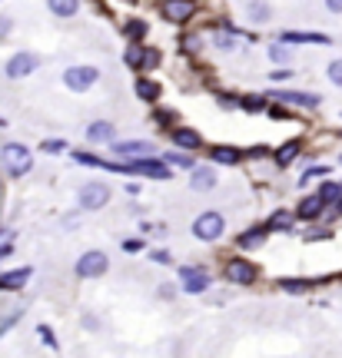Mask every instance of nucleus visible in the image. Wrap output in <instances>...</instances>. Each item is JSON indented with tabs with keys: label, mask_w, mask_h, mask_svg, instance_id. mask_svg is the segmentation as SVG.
I'll return each instance as SVG.
<instances>
[{
	"label": "nucleus",
	"mask_w": 342,
	"mask_h": 358,
	"mask_svg": "<svg viewBox=\"0 0 342 358\" xmlns=\"http://www.w3.org/2000/svg\"><path fill=\"white\" fill-rule=\"evenodd\" d=\"M0 166H3V172L10 179H23V176L34 172V153H30L27 143H20V139H7L0 146Z\"/></svg>",
	"instance_id": "nucleus-1"
},
{
	"label": "nucleus",
	"mask_w": 342,
	"mask_h": 358,
	"mask_svg": "<svg viewBox=\"0 0 342 358\" xmlns=\"http://www.w3.org/2000/svg\"><path fill=\"white\" fill-rule=\"evenodd\" d=\"M226 236V216L216 212V209H206L193 219V239L196 243H206V245H216L220 239Z\"/></svg>",
	"instance_id": "nucleus-2"
},
{
	"label": "nucleus",
	"mask_w": 342,
	"mask_h": 358,
	"mask_svg": "<svg viewBox=\"0 0 342 358\" xmlns=\"http://www.w3.org/2000/svg\"><path fill=\"white\" fill-rule=\"evenodd\" d=\"M160 60H163V54H160L156 47H147V43H130L127 54H123V63H127L133 74H153V70L160 67Z\"/></svg>",
	"instance_id": "nucleus-3"
},
{
	"label": "nucleus",
	"mask_w": 342,
	"mask_h": 358,
	"mask_svg": "<svg viewBox=\"0 0 342 358\" xmlns=\"http://www.w3.org/2000/svg\"><path fill=\"white\" fill-rule=\"evenodd\" d=\"M269 103H283V107H296V110H319L323 107V96L312 93V90H269L266 93Z\"/></svg>",
	"instance_id": "nucleus-4"
},
{
	"label": "nucleus",
	"mask_w": 342,
	"mask_h": 358,
	"mask_svg": "<svg viewBox=\"0 0 342 358\" xmlns=\"http://www.w3.org/2000/svg\"><path fill=\"white\" fill-rule=\"evenodd\" d=\"M96 80H100V70H96L94 63H74V67L63 70V87H67L70 93H87V90H94Z\"/></svg>",
	"instance_id": "nucleus-5"
},
{
	"label": "nucleus",
	"mask_w": 342,
	"mask_h": 358,
	"mask_svg": "<svg viewBox=\"0 0 342 358\" xmlns=\"http://www.w3.org/2000/svg\"><path fill=\"white\" fill-rule=\"evenodd\" d=\"M110 196H114L110 183H103V179H90V183L80 186L76 203H80V209H87V212H96V209L110 206Z\"/></svg>",
	"instance_id": "nucleus-6"
},
{
	"label": "nucleus",
	"mask_w": 342,
	"mask_h": 358,
	"mask_svg": "<svg viewBox=\"0 0 342 358\" xmlns=\"http://www.w3.org/2000/svg\"><path fill=\"white\" fill-rule=\"evenodd\" d=\"M156 143L153 139H120V143H110V156L120 159V163H133V159H147V156H156Z\"/></svg>",
	"instance_id": "nucleus-7"
},
{
	"label": "nucleus",
	"mask_w": 342,
	"mask_h": 358,
	"mask_svg": "<svg viewBox=\"0 0 342 358\" xmlns=\"http://www.w3.org/2000/svg\"><path fill=\"white\" fill-rule=\"evenodd\" d=\"M213 276L203 265H180V292L183 295H206Z\"/></svg>",
	"instance_id": "nucleus-8"
},
{
	"label": "nucleus",
	"mask_w": 342,
	"mask_h": 358,
	"mask_svg": "<svg viewBox=\"0 0 342 358\" xmlns=\"http://www.w3.org/2000/svg\"><path fill=\"white\" fill-rule=\"evenodd\" d=\"M223 279H226L229 285H256V279H259V269H256L253 259L233 256V259H226V265H223Z\"/></svg>",
	"instance_id": "nucleus-9"
},
{
	"label": "nucleus",
	"mask_w": 342,
	"mask_h": 358,
	"mask_svg": "<svg viewBox=\"0 0 342 358\" xmlns=\"http://www.w3.org/2000/svg\"><path fill=\"white\" fill-rule=\"evenodd\" d=\"M40 70V57L34 50H17V54H10L7 63H3V76L7 80H27L30 74H37Z\"/></svg>",
	"instance_id": "nucleus-10"
},
{
	"label": "nucleus",
	"mask_w": 342,
	"mask_h": 358,
	"mask_svg": "<svg viewBox=\"0 0 342 358\" xmlns=\"http://www.w3.org/2000/svg\"><path fill=\"white\" fill-rule=\"evenodd\" d=\"M107 269H110V256L103 249H87L74 265V272L80 279H100V276H107Z\"/></svg>",
	"instance_id": "nucleus-11"
},
{
	"label": "nucleus",
	"mask_w": 342,
	"mask_h": 358,
	"mask_svg": "<svg viewBox=\"0 0 342 358\" xmlns=\"http://www.w3.org/2000/svg\"><path fill=\"white\" fill-rule=\"evenodd\" d=\"M127 166H130V176H143V179H156V183H167V179H173V166H167L160 156L133 159V163H127Z\"/></svg>",
	"instance_id": "nucleus-12"
},
{
	"label": "nucleus",
	"mask_w": 342,
	"mask_h": 358,
	"mask_svg": "<svg viewBox=\"0 0 342 358\" xmlns=\"http://www.w3.org/2000/svg\"><path fill=\"white\" fill-rule=\"evenodd\" d=\"M160 14L167 23L173 27H183L196 17V0H160Z\"/></svg>",
	"instance_id": "nucleus-13"
},
{
	"label": "nucleus",
	"mask_w": 342,
	"mask_h": 358,
	"mask_svg": "<svg viewBox=\"0 0 342 358\" xmlns=\"http://www.w3.org/2000/svg\"><path fill=\"white\" fill-rule=\"evenodd\" d=\"M209 159H213V166H239V163H246V150L229 146V143H213Z\"/></svg>",
	"instance_id": "nucleus-14"
},
{
	"label": "nucleus",
	"mask_w": 342,
	"mask_h": 358,
	"mask_svg": "<svg viewBox=\"0 0 342 358\" xmlns=\"http://www.w3.org/2000/svg\"><path fill=\"white\" fill-rule=\"evenodd\" d=\"M325 212H329V206H325L316 192H309V196H303L296 203V219H303V223H316V219H323Z\"/></svg>",
	"instance_id": "nucleus-15"
},
{
	"label": "nucleus",
	"mask_w": 342,
	"mask_h": 358,
	"mask_svg": "<svg viewBox=\"0 0 342 358\" xmlns=\"http://www.w3.org/2000/svg\"><path fill=\"white\" fill-rule=\"evenodd\" d=\"M170 139H173V146H176V150H186V153L203 150V136H200L196 126H173Z\"/></svg>",
	"instance_id": "nucleus-16"
},
{
	"label": "nucleus",
	"mask_w": 342,
	"mask_h": 358,
	"mask_svg": "<svg viewBox=\"0 0 342 358\" xmlns=\"http://www.w3.org/2000/svg\"><path fill=\"white\" fill-rule=\"evenodd\" d=\"M266 239H269L266 223H263V226H249L236 236V249H239V252H256V249L266 245Z\"/></svg>",
	"instance_id": "nucleus-17"
},
{
	"label": "nucleus",
	"mask_w": 342,
	"mask_h": 358,
	"mask_svg": "<svg viewBox=\"0 0 342 358\" xmlns=\"http://www.w3.org/2000/svg\"><path fill=\"white\" fill-rule=\"evenodd\" d=\"M133 93H136V100H143V103L156 107V103H160V96H163V83L143 74V76H136V80H133Z\"/></svg>",
	"instance_id": "nucleus-18"
},
{
	"label": "nucleus",
	"mask_w": 342,
	"mask_h": 358,
	"mask_svg": "<svg viewBox=\"0 0 342 358\" xmlns=\"http://www.w3.org/2000/svg\"><path fill=\"white\" fill-rule=\"evenodd\" d=\"M216 186H220V172H216V166H196V170H190V189L193 192H213Z\"/></svg>",
	"instance_id": "nucleus-19"
},
{
	"label": "nucleus",
	"mask_w": 342,
	"mask_h": 358,
	"mask_svg": "<svg viewBox=\"0 0 342 358\" xmlns=\"http://www.w3.org/2000/svg\"><path fill=\"white\" fill-rule=\"evenodd\" d=\"M279 40L289 43V47H292V43H296V47H299V43H312V47H329V43H332L329 34H316V30H283Z\"/></svg>",
	"instance_id": "nucleus-20"
},
{
	"label": "nucleus",
	"mask_w": 342,
	"mask_h": 358,
	"mask_svg": "<svg viewBox=\"0 0 342 358\" xmlns=\"http://www.w3.org/2000/svg\"><path fill=\"white\" fill-rule=\"evenodd\" d=\"M87 143H96V146L116 143V126L110 120H94V123L87 126Z\"/></svg>",
	"instance_id": "nucleus-21"
},
{
	"label": "nucleus",
	"mask_w": 342,
	"mask_h": 358,
	"mask_svg": "<svg viewBox=\"0 0 342 358\" xmlns=\"http://www.w3.org/2000/svg\"><path fill=\"white\" fill-rule=\"evenodd\" d=\"M30 276H34V269H30V265L7 269V272H0V289H3V292H20L23 285L30 282Z\"/></svg>",
	"instance_id": "nucleus-22"
},
{
	"label": "nucleus",
	"mask_w": 342,
	"mask_h": 358,
	"mask_svg": "<svg viewBox=\"0 0 342 358\" xmlns=\"http://www.w3.org/2000/svg\"><path fill=\"white\" fill-rule=\"evenodd\" d=\"M266 229L269 232H296V209H272L266 219Z\"/></svg>",
	"instance_id": "nucleus-23"
},
{
	"label": "nucleus",
	"mask_w": 342,
	"mask_h": 358,
	"mask_svg": "<svg viewBox=\"0 0 342 358\" xmlns=\"http://www.w3.org/2000/svg\"><path fill=\"white\" fill-rule=\"evenodd\" d=\"M299 156H303V139H289V143H283L279 150H272V163H276L279 170H289Z\"/></svg>",
	"instance_id": "nucleus-24"
},
{
	"label": "nucleus",
	"mask_w": 342,
	"mask_h": 358,
	"mask_svg": "<svg viewBox=\"0 0 342 358\" xmlns=\"http://www.w3.org/2000/svg\"><path fill=\"white\" fill-rule=\"evenodd\" d=\"M160 159L167 163V166H173V170H196V156L186 150H167V153H160Z\"/></svg>",
	"instance_id": "nucleus-25"
},
{
	"label": "nucleus",
	"mask_w": 342,
	"mask_h": 358,
	"mask_svg": "<svg viewBox=\"0 0 342 358\" xmlns=\"http://www.w3.org/2000/svg\"><path fill=\"white\" fill-rule=\"evenodd\" d=\"M266 57H269V63H276V67H289L296 54H292V47H289V43L276 40V43H269V47H266Z\"/></svg>",
	"instance_id": "nucleus-26"
},
{
	"label": "nucleus",
	"mask_w": 342,
	"mask_h": 358,
	"mask_svg": "<svg viewBox=\"0 0 342 358\" xmlns=\"http://www.w3.org/2000/svg\"><path fill=\"white\" fill-rule=\"evenodd\" d=\"M47 10L57 20H70L80 14V0H47Z\"/></svg>",
	"instance_id": "nucleus-27"
},
{
	"label": "nucleus",
	"mask_w": 342,
	"mask_h": 358,
	"mask_svg": "<svg viewBox=\"0 0 342 358\" xmlns=\"http://www.w3.org/2000/svg\"><path fill=\"white\" fill-rule=\"evenodd\" d=\"M316 196L323 199L325 206H336V203H339V196H342V179H323L319 189H316Z\"/></svg>",
	"instance_id": "nucleus-28"
},
{
	"label": "nucleus",
	"mask_w": 342,
	"mask_h": 358,
	"mask_svg": "<svg viewBox=\"0 0 342 358\" xmlns=\"http://www.w3.org/2000/svg\"><path fill=\"white\" fill-rule=\"evenodd\" d=\"M209 43H213L220 54H233V50L239 47V37H236L233 30H226V27H223V30H216V34L209 37Z\"/></svg>",
	"instance_id": "nucleus-29"
},
{
	"label": "nucleus",
	"mask_w": 342,
	"mask_h": 358,
	"mask_svg": "<svg viewBox=\"0 0 342 358\" xmlns=\"http://www.w3.org/2000/svg\"><path fill=\"white\" fill-rule=\"evenodd\" d=\"M239 110H246V113H266L269 110L266 93H243L239 96Z\"/></svg>",
	"instance_id": "nucleus-30"
},
{
	"label": "nucleus",
	"mask_w": 342,
	"mask_h": 358,
	"mask_svg": "<svg viewBox=\"0 0 342 358\" xmlns=\"http://www.w3.org/2000/svg\"><path fill=\"white\" fill-rule=\"evenodd\" d=\"M147 34H150V23H147V20H127V23H123V37L130 40V43H143V37H147Z\"/></svg>",
	"instance_id": "nucleus-31"
},
{
	"label": "nucleus",
	"mask_w": 342,
	"mask_h": 358,
	"mask_svg": "<svg viewBox=\"0 0 342 358\" xmlns=\"http://www.w3.org/2000/svg\"><path fill=\"white\" fill-rule=\"evenodd\" d=\"M279 289H283L286 295H306L312 289V282L309 279H299V276H286V279H279Z\"/></svg>",
	"instance_id": "nucleus-32"
},
{
	"label": "nucleus",
	"mask_w": 342,
	"mask_h": 358,
	"mask_svg": "<svg viewBox=\"0 0 342 358\" xmlns=\"http://www.w3.org/2000/svg\"><path fill=\"white\" fill-rule=\"evenodd\" d=\"M246 17L253 20V23H269V17H272V10H269L266 0H253L246 7Z\"/></svg>",
	"instance_id": "nucleus-33"
},
{
	"label": "nucleus",
	"mask_w": 342,
	"mask_h": 358,
	"mask_svg": "<svg viewBox=\"0 0 342 358\" xmlns=\"http://www.w3.org/2000/svg\"><path fill=\"white\" fill-rule=\"evenodd\" d=\"M332 172V166H325V163H316V166H309V170L296 179V186H309L312 179H323V176H329Z\"/></svg>",
	"instance_id": "nucleus-34"
},
{
	"label": "nucleus",
	"mask_w": 342,
	"mask_h": 358,
	"mask_svg": "<svg viewBox=\"0 0 342 358\" xmlns=\"http://www.w3.org/2000/svg\"><path fill=\"white\" fill-rule=\"evenodd\" d=\"M74 156V163H80V166H94V170H103V159L100 156H94L90 150H76V153H70Z\"/></svg>",
	"instance_id": "nucleus-35"
},
{
	"label": "nucleus",
	"mask_w": 342,
	"mask_h": 358,
	"mask_svg": "<svg viewBox=\"0 0 342 358\" xmlns=\"http://www.w3.org/2000/svg\"><path fill=\"white\" fill-rule=\"evenodd\" d=\"M325 76H329V83H332V87H339V90H342V57L329 60V67H325Z\"/></svg>",
	"instance_id": "nucleus-36"
},
{
	"label": "nucleus",
	"mask_w": 342,
	"mask_h": 358,
	"mask_svg": "<svg viewBox=\"0 0 342 358\" xmlns=\"http://www.w3.org/2000/svg\"><path fill=\"white\" fill-rule=\"evenodd\" d=\"M183 54H190V57L203 54V37H200V34H186V37H183Z\"/></svg>",
	"instance_id": "nucleus-37"
},
{
	"label": "nucleus",
	"mask_w": 342,
	"mask_h": 358,
	"mask_svg": "<svg viewBox=\"0 0 342 358\" xmlns=\"http://www.w3.org/2000/svg\"><path fill=\"white\" fill-rule=\"evenodd\" d=\"M40 153L60 156V153H67V139H43V143H40Z\"/></svg>",
	"instance_id": "nucleus-38"
},
{
	"label": "nucleus",
	"mask_w": 342,
	"mask_h": 358,
	"mask_svg": "<svg viewBox=\"0 0 342 358\" xmlns=\"http://www.w3.org/2000/svg\"><path fill=\"white\" fill-rule=\"evenodd\" d=\"M269 83H289L292 76H296V70L292 67H276V70H269Z\"/></svg>",
	"instance_id": "nucleus-39"
},
{
	"label": "nucleus",
	"mask_w": 342,
	"mask_h": 358,
	"mask_svg": "<svg viewBox=\"0 0 342 358\" xmlns=\"http://www.w3.org/2000/svg\"><path fill=\"white\" fill-rule=\"evenodd\" d=\"M213 96H216V103H220L223 110H239V96L223 93V90H213Z\"/></svg>",
	"instance_id": "nucleus-40"
},
{
	"label": "nucleus",
	"mask_w": 342,
	"mask_h": 358,
	"mask_svg": "<svg viewBox=\"0 0 342 358\" xmlns=\"http://www.w3.org/2000/svg\"><path fill=\"white\" fill-rule=\"evenodd\" d=\"M173 120H176V116H173L170 110H156V113H153V123H160V130H173Z\"/></svg>",
	"instance_id": "nucleus-41"
},
{
	"label": "nucleus",
	"mask_w": 342,
	"mask_h": 358,
	"mask_svg": "<svg viewBox=\"0 0 342 358\" xmlns=\"http://www.w3.org/2000/svg\"><path fill=\"white\" fill-rule=\"evenodd\" d=\"M303 239H306V243H319V239H332V229H316V226H312V229H309V232H306V236H303Z\"/></svg>",
	"instance_id": "nucleus-42"
},
{
	"label": "nucleus",
	"mask_w": 342,
	"mask_h": 358,
	"mask_svg": "<svg viewBox=\"0 0 342 358\" xmlns=\"http://www.w3.org/2000/svg\"><path fill=\"white\" fill-rule=\"evenodd\" d=\"M150 262L170 265V262H173V252H170V249H153V252H150Z\"/></svg>",
	"instance_id": "nucleus-43"
},
{
	"label": "nucleus",
	"mask_w": 342,
	"mask_h": 358,
	"mask_svg": "<svg viewBox=\"0 0 342 358\" xmlns=\"http://www.w3.org/2000/svg\"><path fill=\"white\" fill-rule=\"evenodd\" d=\"M37 332H40V339H43L47 348H57V339H54V328H50V325H40Z\"/></svg>",
	"instance_id": "nucleus-44"
},
{
	"label": "nucleus",
	"mask_w": 342,
	"mask_h": 358,
	"mask_svg": "<svg viewBox=\"0 0 342 358\" xmlns=\"http://www.w3.org/2000/svg\"><path fill=\"white\" fill-rule=\"evenodd\" d=\"M120 245H123V252H130V256H133V252H143V245H147V243H143V239H123Z\"/></svg>",
	"instance_id": "nucleus-45"
},
{
	"label": "nucleus",
	"mask_w": 342,
	"mask_h": 358,
	"mask_svg": "<svg viewBox=\"0 0 342 358\" xmlns=\"http://www.w3.org/2000/svg\"><path fill=\"white\" fill-rule=\"evenodd\" d=\"M176 292H180V289H176V282H163L160 289H156V295H160V299H173Z\"/></svg>",
	"instance_id": "nucleus-46"
},
{
	"label": "nucleus",
	"mask_w": 342,
	"mask_h": 358,
	"mask_svg": "<svg viewBox=\"0 0 342 358\" xmlns=\"http://www.w3.org/2000/svg\"><path fill=\"white\" fill-rule=\"evenodd\" d=\"M10 34H14V20H10V17H0V43L10 37Z\"/></svg>",
	"instance_id": "nucleus-47"
},
{
	"label": "nucleus",
	"mask_w": 342,
	"mask_h": 358,
	"mask_svg": "<svg viewBox=\"0 0 342 358\" xmlns=\"http://www.w3.org/2000/svg\"><path fill=\"white\" fill-rule=\"evenodd\" d=\"M14 256V232H7V243H0V259Z\"/></svg>",
	"instance_id": "nucleus-48"
},
{
	"label": "nucleus",
	"mask_w": 342,
	"mask_h": 358,
	"mask_svg": "<svg viewBox=\"0 0 342 358\" xmlns=\"http://www.w3.org/2000/svg\"><path fill=\"white\" fill-rule=\"evenodd\" d=\"M325 10L329 14H342V0H325Z\"/></svg>",
	"instance_id": "nucleus-49"
},
{
	"label": "nucleus",
	"mask_w": 342,
	"mask_h": 358,
	"mask_svg": "<svg viewBox=\"0 0 342 358\" xmlns=\"http://www.w3.org/2000/svg\"><path fill=\"white\" fill-rule=\"evenodd\" d=\"M83 325H87V328H100V319H96V315H87V319H83Z\"/></svg>",
	"instance_id": "nucleus-50"
},
{
	"label": "nucleus",
	"mask_w": 342,
	"mask_h": 358,
	"mask_svg": "<svg viewBox=\"0 0 342 358\" xmlns=\"http://www.w3.org/2000/svg\"><path fill=\"white\" fill-rule=\"evenodd\" d=\"M329 209H332V212H336V216L342 219V196H339V203H336V206H329Z\"/></svg>",
	"instance_id": "nucleus-51"
},
{
	"label": "nucleus",
	"mask_w": 342,
	"mask_h": 358,
	"mask_svg": "<svg viewBox=\"0 0 342 358\" xmlns=\"http://www.w3.org/2000/svg\"><path fill=\"white\" fill-rule=\"evenodd\" d=\"M3 126H7V120H3V116H0V130H3Z\"/></svg>",
	"instance_id": "nucleus-52"
},
{
	"label": "nucleus",
	"mask_w": 342,
	"mask_h": 358,
	"mask_svg": "<svg viewBox=\"0 0 342 358\" xmlns=\"http://www.w3.org/2000/svg\"><path fill=\"white\" fill-rule=\"evenodd\" d=\"M123 3H140V0H123Z\"/></svg>",
	"instance_id": "nucleus-53"
},
{
	"label": "nucleus",
	"mask_w": 342,
	"mask_h": 358,
	"mask_svg": "<svg viewBox=\"0 0 342 358\" xmlns=\"http://www.w3.org/2000/svg\"><path fill=\"white\" fill-rule=\"evenodd\" d=\"M339 166H342V153H339Z\"/></svg>",
	"instance_id": "nucleus-54"
},
{
	"label": "nucleus",
	"mask_w": 342,
	"mask_h": 358,
	"mask_svg": "<svg viewBox=\"0 0 342 358\" xmlns=\"http://www.w3.org/2000/svg\"><path fill=\"white\" fill-rule=\"evenodd\" d=\"M0 236H3V229H0Z\"/></svg>",
	"instance_id": "nucleus-55"
},
{
	"label": "nucleus",
	"mask_w": 342,
	"mask_h": 358,
	"mask_svg": "<svg viewBox=\"0 0 342 358\" xmlns=\"http://www.w3.org/2000/svg\"><path fill=\"white\" fill-rule=\"evenodd\" d=\"M0 3H3V0H0Z\"/></svg>",
	"instance_id": "nucleus-56"
}]
</instances>
